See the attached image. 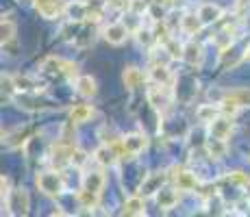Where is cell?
<instances>
[{
	"instance_id": "obj_16",
	"label": "cell",
	"mask_w": 250,
	"mask_h": 217,
	"mask_svg": "<svg viewBox=\"0 0 250 217\" xmlns=\"http://www.w3.org/2000/svg\"><path fill=\"white\" fill-rule=\"evenodd\" d=\"M122 80H124V87H126L128 91H135L146 83V74H144L139 67L128 65V67H124V72H122Z\"/></svg>"
},
{
	"instance_id": "obj_29",
	"label": "cell",
	"mask_w": 250,
	"mask_h": 217,
	"mask_svg": "<svg viewBox=\"0 0 250 217\" xmlns=\"http://www.w3.org/2000/svg\"><path fill=\"white\" fill-rule=\"evenodd\" d=\"M227 98L235 100L239 107H250V89H235L230 94H227Z\"/></svg>"
},
{
	"instance_id": "obj_25",
	"label": "cell",
	"mask_w": 250,
	"mask_h": 217,
	"mask_svg": "<svg viewBox=\"0 0 250 217\" xmlns=\"http://www.w3.org/2000/svg\"><path fill=\"white\" fill-rule=\"evenodd\" d=\"M233 33H235V26H227V28H222V31L213 37V43L220 48V52L227 50V48H230L235 43L233 41Z\"/></svg>"
},
{
	"instance_id": "obj_28",
	"label": "cell",
	"mask_w": 250,
	"mask_h": 217,
	"mask_svg": "<svg viewBox=\"0 0 250 217\" xmlns=\"http://www.w3.org/2000/svg\"><path fill=\"white\" fill-rule=\"evenodd\" d=\"M161 48L167 52V57H170V59H183V46L179 43L176 37H172V39L167 41L166 46H161Z\"/></svg>"
},
{
	"instance_id": "obj_8",
	"label": "cell",
	"mask_w": 250,
	"mask_h": 217,
	"mask_svg": "<svg viewBox=\"0 0 250 217\" xmlns=\"http://www.w3.org/2000/svg\"><path fill=\"white\" fill-rule=\"evenodd\" d=\"M2 206H7L9 215H26L28 213L26 189H11V194H9V197L2 202Z\"/></svg>"
},
{
	"instance_id": "obj_23",
	"label": "cell",
	"mask_w": 250,
	"mask_h": 217,
	"mask_svg": "<svg viewBox=\"0 0 250 217\" xmlns=\"http://www.w3.org/2000/svg\"><path fill=\"white\" fill-rule=\"evenodd\" d=\"M94 118V107L89 104H76L74 109H70V122L72 124H85Z\"/></svg>"
},
{
	"instance_id": "obj_26",
	"label": "cell",
	"mask_w": 250,
	"mask_h": 217,
	"mask_svg": "<svg viewBox=\"0 0 250 217\" xmlns=\"http://www.w3.org/2000/svg\"><path fill=\"white\" fill-rule=\"evenodd\" d=\"M196 115H198L200 122L209 124V122H213L218 115H222V111H220V104H218V107H213V104H203V107H198Z\"/></svg>"
},
{
	"instance_id": "obj_9",
	"label": "cell",
	"mask_w": 250,
	"mask_h": 217,
	"mask_svg": "<svg viewBox=\"0 0 250 217\" xmlns=\"http://www.w3.org/2000/svg\"><path fill=\"white\" fill-rule=\"evenodd\" d=\"M33 4H35V11L46 20L59 18L61 13H65V7H68L63 0H33Z\"/></svg>"
},
{
	"instance_id": "obj_6",
	"label": "cell",
	"mask_w": 250,
	"mask_h": 217,
	"mask_svg": "<svg viewBox=\"0 0 250 217\" xmlns=\"http://www.w3.org/2000/svg\"><path fill=\"white\" fill-rule=\"evenodd\" d=\"M146 100L152 109L157 111L159 115H163L172 104V91L170 85H155L146 91Z\"/></svg>"
},
{
	"instance_id": "obj_12",
	"label": "cell",
	"mask_w": 250,
	"mask_h": 217,
	"mask_svg": "<svg viewBox=\"0 0 250 217\" xmlns=\"http://www.w3.org/2000/svg\"><path fill=\"white\" fill-rule=\"evenodd\" d=\"M128 33H131V31H128V26L124 22H111L103 31V35H104V39L111 43V46H122V43L126 41Z\"/></svg>"
},
{
	"instance_id": "obj_22",
	"label": "cell",
	"mask_w": 250,
	"mask_h": 217,
	"mask_svg": "<svg viewBox=\"0 0 250 217\" xmlns=\"http://www.w3.org/2000/svg\"><path fill=\"white\" fill-rule=\"evenodd\" d=\"M207 154L209 158L213 161H220L222 157H227V139H215V137H209L207 139Z\"/></svg>"
},
{
	"instance_id": "obj_15",
	"label": "cell",
	"mask_w": 250,
	"mask_h": 217,
	"mask_svg": "<svg viewBox=\"0 0 250 217\" xmlns=\"http://www.w3.org/2000/svg\"><path fill=\"white\" fill-rule=\"evenodd\" d=\"M179 191H181L179 187H176V189H172V187H161L155 194V200H157V204H159V209L161 211L174 209V206L179 204Z\"/></svg>"
},
{
	"instance_id": "obj_1",
	"label": "cell",
	"mask_w": 250,
	"mask_h": 217,
	"mask_svg": "<svg viewBox=\"0 0 250 217\" xmlns=\"http://www.w3.org/2000/svg\"><path fill=\"white\" fill-rule=\"evenodd\" d=\"M104 182H107V178H104V174L100 170L85 174L81 191H79V196H76V200H79V204L83 206V209H89V211L96 209V204H98V200H100V194H103V189H104Z\"/></svg>"
},
{
	"instance_id": "obj_31",
	"label": "cell",
	"mask_w": 250,
	"mask_h": 217,
	"mask_svg": "<svg viewBox=\"0 0 250 217\" xmlns=\"http://www.w3.org/2000/svg\"><path fill=\"white\" fill-rule=\"evenodd\" d=\"M237 11L239 13H248L250 11V0H237Z\"/></svg>"
},
{
	"instance_id": "obj_32",
	"label": "cell",
	"mask_w": 250,
	"mask_h": 217,
	"mask_svg": "<svg viewBox=\"0 0 250 217\" xmlns=\"http://www.w3.org/2000/svg\"><path fill=\"white\" fill-rule=\"evenodd\" d=\"M244 57H246V59H250V46L246 48V52H244Z\"/></svg>"
},
{
	"instance_id": "obj_10",
	"label": "cell",
	"mask_w": 250,
	"mask_h": 217,
	"mask_svg": "<svg viewBox=\"0 0 250 217\" xmlns=\"http://www.w3.org/2000/svg\"><path fill=\"white\" fill-rule=\"evenodd\" d=\"M76 150V146L74 143H57L55 146V150L50 152V161H52V165L57 167V170H61V167H65V165H72V154H74Z\"/></svg>"
},
{
	"instance_id": "obj_5",
	"label": "cell",
	"mask_w": 250,
	"mask_h": 217,
	"mask_svg": "<svg viewBox=\"0 0 250 217\" xmlns=\"http://www.w3.org/2000/svg\"><path fill=\"white\" fill-rule=\"evenodd\" d=\"M146 148H148V137L142 133H131L118 141L120 158H135L137 154H142Z\"/></svg>"
},
{
	"instance_id": "obj_30",
	"label": "cell",
	"mask_w": 250,
	"mask_h": 217,
	"mask_svg": "<svg viewBox=\"0 0 250 217\" xmlns=\"http://www.w3.org/2000/svg\"><path fill=\"white\" fill-rule=\"evenodd\" d=\"M87 158H89L87 154L81 150V148H76L74 154H72V165H74V167H83L85 163H87Z\"/></svg>"
},
{
	"instance_id": "obj_4",
	"label": "cell",
	"mask_w": 250,
	"mask_h": 217,
	"mask_svg": "<svg viewBox=\"0 0 250 217\" xmlns=\"http://www.w3.org/2000/svg\"><path fill=\"white\" fill-rule=\"evenodd\" d=\"M37 189L48 197H59L65 191V180L61 174L57 172H40L35 178Z\"/></svg>"
},
{
	"instance_id": "obj_18",
	"label": "cell",
	"mask_w": 250,
	"mask_h": 217,
	"mask_svg": "<svg viewBox=\"0 0 250 217\" xmlns=\"http://www.w3.org/2000/svg\"><path fill=\"white\" fill-rule=\"evenodd\" d=\"M166 180H167V172L148 174V178H144V182H142V194L144 196H155L157 191L163 187V182Z\"/></svg>"
},
{
	"instance_id": "obj_14",
	"label": "cell",
	"mask_w": 250,
	"mask_h": 217,
	"mask_svg": "<svg viewBox=\"0 0 250 217\" xmlns=\"http://www.w3.org/2000/svg\"><path fill=\"white\" fill-rule=\"evenodd\" d=\"M196 13H198V18L203 20L205 26H211V24H215V22L222 20L224 9L220 7V4H213V2H203Z\"/></svg>"
},
{
	"instance_id": "obj_34",
	"label": "cell",
	"mask_w": 250,
	"mask_h": 217,
	"mask_svg": "<svg viewBox=\"0 0 250 217\" xmlns=\"http://www.w3.org/2000/svg\"><path fill=\"white\" fill-rule=\"evenodd\" d=\"M248 161H250V154H248Z\"/></svg>"
},
{
	"instance_id": "obj_2",
	"label": "cell",
	"mask_w": 250,
	"mask_h": 217,
	"mask_svg": "<svg viewBox=\"0 0 250 217\" xmlns=\"http://www.w3.org/2000/svg\"><path fill=\"white\" fill-rule=\"evenodd\" d=\"M63 37L76 48H87L96 39V24H91V20H70L68 26H63Z\"/></svg>"
},
{
	"instance_id": "obj_3",
	"label": "cell",
	"mask_w": 250,
	"mask_h": 217,
	"mask_svg": "<svg viewBox=\"0 0 250 217\" xmlns=\"http://www.w3.org/2000/svg\"><path fill=\"white\" fill-rule=\"evenodd\" d=\"M42 72L52 79H65V80H76L79 72H76V63L63 57H46L42 61Z\"/></svg>"
},
{
	"instance_id": "obj_33",
	"label": "cell",
	"mask_w": 250,
	"mask_h": 217,
	"mask_svg": "<svg viewBox=\"0 0 250 217\" xmlns=\"http://www.w3.org/2000/svg\"><path fill=\"white\" fill-rule=\"evenodd\" d=\"M246 197H248V202H250V185L246 187Z\"/></svg>"
},
{
	"instance_id": "obj_27",
	"label": "cell",
	"mask_w": 250,
	"mask_h": 217,
	"mask_svg": "<svg viewBox=\"0 0 250 217\" xmlns=\"http://www.w3.org/2000/svg\"><path fill=\"white\" fill-rule=\"evenodd\" d=\"M224 182H229L230 187L246 189V187L250 185V178H248V174H244V172H229L227 176H224Z\"/></svg>"
},
{
	"instance_id": "obj_20",
	"label": "cell",
	"mask_w": 250,
	"mask_h": 217,
	"mask_svg": "<svg viewBox=\"0 0 250 217\" xmlns=\"http://www.w3.org/2000/svg\"><path fill=\"white\" fill-rule=\"evenodd\" d=\"M203 28H205V24L198 18V13H185V16H181V31L183 33H187V35H198Z\"/></svg>"
},
{
	"instance_id": "obj_21",
	"label": "cell",
	"mask_w": 250,
	"mask_h": 217,
	"mask_svg": "<svg viewBox=\"0 0 250 217\" xmlns=\"http://www.w3.org/2000/svg\"><path fill=\"white\" fill-rule=\"evenodd\" d=\"M74 87H76V94L83 96V98H94L96 91H98V87H96V80L91 79V76H87V74L76 76Z\"/></svg>"
},
{
	"instance_id": "obj_11",
	"label": "cell",
	"mask_w": 250,
	"mask_h": 217,
	"mask_svg": "<svg viewBox=\"0 0 250 217\" xmlns=\"http://www.w3.org/2000/svg\"><path fill=\"white\" fill-rule=\"evenodd\" d=\"M233 133V119L230 115H218L213 122H209V137L215 139H229Z\"/></svg>"
},
{
	"instance_id": "obj_13",
	"label": "cell",
	"mask_w": 250,
	"mask_h": 217,
	"mask_svg": "<svg viewBox=\"0 0 250 217\" xmlns=\"http://www.w3.org/2000/svg\"><path fill=\"white\" fill-rule=\"evenodd\" d=\"M0 31H2V50H11V48L16 46V33H18L11 13H2Z\"/></svg>"
},
{
	"instance_id": "obj_19",
	"label": "cell",
	"mask_w": 250,
	"mask_h": 217,
	"mask_svg": "<svg viewBox=\"0 0 250 217\" xmlns=\"http://www.w3.org/2000/svg\"><path fill=\"white\" fill-rule=\"evenodd\" d=\"M183 61L189 67H200V63H203V48H200V43L196 41L185 43L183 46Z\"/></svg>"
},
{
	"instance_id": "obj_17",
	"label": "cell",
	"mask_w": 250,
	"mask_h": 217,
	"mask_svg": "<svg viewBox=\"0 0 250 217\" xmlns=\"http://www.w3.org/2000/svg\"><path fill=\"white\" fill-rule=\"evenodd\" d=\"M148 79L155 85H170L172 83V72L167 63H161V61H152L150 72H148Z\"/></svg>"
},
{
	"instance_id": "obj_7",
	"label": "cell",
	"mask_w": 250,
	"mask_h": 217,
	"mask_svg": "<svg viewBox=\"0 0 250 217\" xmlns=\"http://www.w3.org/2000/svg\"><path fill=\"white\" fill-rule=\"evenodd\" d=\"M170 178L181 191H196V194H198L200 187H203L194 172H187V170H183V167H172Z\"/></svg>"
},
{
	"instance_id": "obj_24",
	"label": "cell",
	"mask_w": 250,
	"mask_h": 217,
	"mask_svg": "<svg viewBox=\"0 0 250 217\" xmlns=\"http://www.w3.org/2000/svg\"><path fill=\"white\" fill-rule=\"evenodd\" d=\"M146 213V204H144L142 196H131L122 206V215H144Z\"/></svg>"
}]
</instances>
